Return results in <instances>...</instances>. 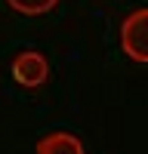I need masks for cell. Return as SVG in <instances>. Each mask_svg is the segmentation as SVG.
<instances>
[{"label":"cell","mask_w":148,"mask_h":154,"mask_svg":"<svg viewBox=\"0 0 148 154\" xmlns=\"http://www.w3.org/2000/svg\"><path fill=\"white\" fill-rule=\"evenodd\" d=\"M12 77L22 83V86H43L46 77H49V65L46 59L40 53H34V49H25V53H19L16 59H12Z\"/></svg>","instance_id":"7a4b0ae2"},{"label":"cell","mask_w":148,"mask_h":154,"mask_svg":"<svg viewBox=\"0 0 148 154\" xmlns=\"http://www.w3.org/2000/svg\"><path fill=\"white\" fill-rule=\"evenodd\" d=\"M34 154H86L83 142L68 130H53L34 145Z\"/></svg>","instance_id":"3957f363"},{"label":"cell","mask_w":148,"mask_h":154,"mask_svg":"<svg viewBox=\"0 0 148 154\" xmlns=\"http://www.w3.org/2000/svg\"><path fill=\"white\" fill-rule=\"evenodd\" d=\"M9 9L22 12V16H43V12H49L59 0H6Z\"/></svg>","instance_id":"277c9868"},{"label":"cell","mask_w":148,"mask_h":154,"mask_svg":"<svg viewBox=\"0 0 148 154\" xmlns=\"http://www.w3.org/2000/svg\"><path fill=\"white\" fill-rule=\"evenodd\" d=\"M120 49L133 62L148 65V6L133 9L120 22Z\"/></svg>","instance_id":"6da1fadb"}]
</instances>
